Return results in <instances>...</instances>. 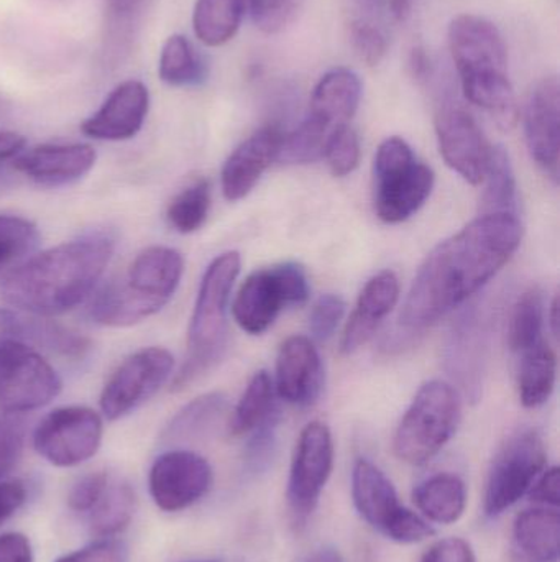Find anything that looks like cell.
<instances>
[{"label": "cell", "mask_w": 560, "mask_h": 562, "mask_svg": "<svg viewBox=\"0 0 560 562\" xmlns=\"http://www.w3.org/2000/svg\"><path fill=\"white\" fill-rule=\"evenodd\" d=\"M525 134L533 160L558 183L560 86L556 76L541 79L529 94L525 109Z\"/></svg>", "instance_id": "obj_16"}, {"label": "cell", "mask_w": 560, "mask_h": 562, "mask_svg": "<svg viewBox=\"0 0 560 562\" xmlns=\"http://www.w3.org/2000/svg\"><path fill=\"white\" fill-rule=\"evenodd\" d=\"M5 340L26 344L66 359H82L91 349L88 337L46 319V316L0 307V342Z\"/></svg>", "instance_id": "obj_21"}, {"label": "cell", "mask_w": 560, "mask_h": 562, "mask_svg": "<svg viewBox=\"0 0 560 562\" xmlns=\"http://www.w3.org/2000/svg\"><path fill=\"white\" fill-rule=\"evenodd\" d=\"M140 2L141 0H107V7L117 15H130Z\"/></svg>", "instance_id": "obj_55"}, {"label": "cell", "mask_w": 560, "mask_h": 562, "mask_svg": "<svg viewBox=\"0 0 560 562\" xmlns=\"http://www.w3.org/2000/svg\"><path fill=\"white\" fill-rule=\"evenodd\" d=\"M334 177H347L361 164V140L351 125L335 128L324 148V157Z\"/></svg>", "instance_id": "obj_39"}, {"label": "cell", "mask_w": 560, "mask_h": 562, "mask_svg": "<svg viewBox=\"0 0 560 562\" xmlns=\"http://www.w3.org/2000/svg\"><path fill=\"white\" fill-rule=\"evenodd\" d=\"M158 76L173 88H194L206 81L207 66L190 38L176 33L161 46Z\"/></svg>", "instance_id": "obj_31"}, {"label": "cell", "mask_w": 560, "mask_h": 562, "mask_svg": "<svg viewBox=\"0 0 560 562\" xmlns=\"http://www.w3.org/2000/svg\"><path fill=\"white\" fill-rule=\"evenodd\" d=\"M305 562H345V560L335 548L324 547L315 551Z\"/></svg>", "instance_id": "obj_54"}, {"label": "cell", "mask_w": 560, "mask_h": 562, "mask_svg": "<svg viewBox=\"0 0 560 562\" xmlns=\"http://www.w3.org/2000/svg\"><path fill=\"white\" fill-rule=\"evenodd\" d=\"M436 135L447 167L473 187L483 184L492 160L493 145L476 119L466 109L444 105L436 115Z\"/></svg>", "instance_id": "obj_15"}, {"label": "cell", "mask_w": 560, "mask_h": 562, "mask_svg": "<svg viewBox=\"0 0 560 562\" xmlns=\"http://www.w3.org/2000/svg\"><path fill=\"white\" fill-rule=\"evenodd\" d=\"M361 99L362 81L357 72L347 68L331 69L316 85L308 115L334 132L348 125Z\"/></svg>", "instance_id": "obj_24"}, {"label": "cell", "mask_w": 560, "mask_h": 562, "mask_svg": "<svg viewBox=\"0 0 560 562\" xmlns=\"http://www.w3.org/2000/svg\"><path fill=\"white\" fill-rule=\"evenodd\" d=\"M210 210V183L194 181L173 198L167 211L168 223L181 234H193L206 223Z\"/></svg>", "instance_id": "obj_36"}, {"label": "cell", "mask_w": 560, "mask_h": 562, "mask_svg": "<svg viewBox=\"0 0 560 562\" xmlns=\"http://www.w3.org/2000/svg\"><path fill=\"white\" fill-rule=\"evenodd\" d=\"M345 314V301L339 294H322L309 314V330L316 340L334 336Z\"/></svg>", "instance_id": "obj_43"}, {"label": "cell", "mask_w": 560, "mask_h": 562, "mask_svg": "<svg viewBox=\"0 0 560 562\" xmlns=\"http://www.w3.org/2000/svg\"><path fill=\"white\" fill-rule=\"evenodd\" d=\"M410 69L414 78L427 79L431 75V59L423 48H414L410 56Z\"/></svg>", "instance_id": "obj_53"}, {"label": "cell", "mask_w": 560, "mask_h": 562, "mask_svg": "<svg viewBox=\"0 0 560 562\" xmlns=\"http://www.w3.org/2000/svg\"><path fill=\"white\" fill-rule=\"evenodd\" d=\"M545 329V297L539 288L533 286L519 296L513 307L508 327L510 349L522 356L542 342Z\"/></svg>", "instance_id": "obj_34"}, {"label": "cell", "mask_w": 560, "mask_h": 562, "mask_svg": "<svg viewBox=\"0 0 560 562\" xmlns=\"http://www.w3.org/2000/svg\"><path fill=\"white\" fill-rule=\"evenodd\" d=\"M278 422L279 415L276 413L268 422L253 429L252 438H250L245 451V469L249 474L260 475L272 464L276 452Z\"/></svg>", "instance_id": "obj_40"}, {"label": "cell", "mask_w": 560, "mask_h": 562, "mask_svg": "<svg viewBox=\"0 0 560 562\" xmlns=\"http://www.w3.org/2000/svg\"><path fill=\"white\" fill-rule=\"evenodd\" d=\"M285 132L278 125L260 128L243 140L224 164L220 183L227 201L243 200L256 187L270 165L278 160Z\"/></svg>", "instance_id": "obj_18"}, {"label": "cell", "mask_w": 560, "mask_h": 562, "mask_svg": "<svg viewBox=\"0 0 560 562\" xmlns=\"http://www.w3.org/2000/svg\"><path fill=\"white\" fill-rule=\"evenodd\" d=\"M309 297V281L298 263H279L247 277L232 304L237 324L249 334H262L286 306Z\"/></svg>", "instance_id": "obj_7"}, {"label": "cell", "mask_w": 560, "mask_h": 562, "mask_svg": "<svg viewBox=\"0 0 560 562\" xmlns=\"http://www.w3.org/2000/svg\"><path fill=\"white\" fill-rule=\"evenodd\" d=\"M418 510L430 521L456 524L467 507L466 482L456 474H436L421 482L413 492Z\"/></svg>", "instance_id": "obj_26"}, {"label": "cell", "mask_w": 560, "mask_h": 562, "mask_svg": "<svg viewBox=\"0 0 560 562\" xmlns=\"http://www.w3.org/2000/svg\"><path fill=\"white\" fill-rule=\"evenodd\" d=\"M516 562H558L560 515L558 508L538 507L522 512L513 525Z\"/></svg>", "instance_id": "obj_25"}, {"label": "cell", "mask_w": 560, "mask_h": 562, "mask_svg": "<svg viewBox=\"0 0 560 562\" xmlns=\"http://www.w3.org/2000/svg\"><path fill=\"white\" fill-rule=\"evenodd\" d=\"M282 400L289 405L309 406L321 395L324 370L311 339L293 336L279 347L276 380L273 382Z\"/></svg>", "instance_id": "obj_20"}, {"label": "cell", "mask_w": 560, "mask_h": 562, "mask_svg": "<svg viewBox=\"0 0 560 562\" xmlns=\"http://www.w3.org/2000/svg\"><path fill=\"white\" fill-rule=\"evenodd\" d=\"M26 426L20 415L0 416V481L15 468L25 446Z\"/></svg>", "instance_id": "obj_42"}, {"label": "cell", "mask_w": 560, "mask_h": 562, "mask_svg": "<svg viewBox=\"0 0 560 562\" xmlns=\"http://www.w3.org/2000/svg\"><path fill=\"white\" fill-rule=\"evenodd\" d=\"M26 140L16 132L0 131V164L19 157L25 150Z\"/></svg>", "instance_id": "obj_52"}, {"label": "cell", "mask_w": 560, "mask_h": 562, "mask_svg": "<svg viewBox=\"0 0 560 562\" xmlns=\"http://www.w3.org/2000/svg\"><path fill=\"white\" fill-rule=\"evenodd\" d=\"M61 389V376L39 350L15 340L0 342L2 412L22 415L43 408L59 395Z\"/></svg>", "instance_id": "obj_9"}, {"label": "cell", "mask_w": 560, "mask_h": 562, "mask_svg": "<svg viewBox=\"0 0 560 562\" xmlns=\"http://www.w3.org/2000/svg\"><path fill=\"white\" fill-rule=\"evenodd\" d=\"M213 477L206 458L187 449H170L151 464L148 488L160 510L176 514L197 504L210 491Z\"/></svg>", "instance_id": "obj_13"}, {"label": "cell", "mask_w": 560, "mask_h": 562, "mask_svg": "<svg viewBox=\"0 0 560 562\" xmlns=\"http://www.w3.org/2000/svg\"><path fill=\"white\" fill-rule=\"evenodd\" d=\"M459 393L449 383H424L395 432L393 451L411 465L427 464L456 435L460 422Z\"/></svg>", "instance_id": "obj_5"}, {"label": "cell", "mask_w": 560, "mask_h": 562, "mask_svg": "<svg viewBox=\"0 0 560 562\" xmlns=\"http://www.w3.org/2000/svg\"><path fill=\"white\" fill-rule=\"evenodd\" d=\"M515 214L496 213L467 224L424 260L400 313L407 330H424L479 293L522 246Z\"/></svg>", "instance_id": "obj_1"}, {"label": "cell", "mask_w": 560, "mask_h": 562, "mask_svg": "<svg viewBox=\"0 0 560 562\" xmlns=\"http://www.w3.org/2000/svg\"><path fill=\"white\" fill-rule=\"evenodd\" d=\"M150 111V91L137 79H128L112 89L101 108L85 119L81 132L94 140L124 142L144 127Z\"/></svg>", "instance_id": "obj_17"}, {"label": "cell", "mask_w": 560, "mask_h": 562, "mask_svg": "<svg viewBox=\"0 0 560 562\" xmlns=\"http://www.w3.org/2000/svg\"><path fill=\"white\" fill-rule=\"evenodd\" d=\"M485 329L480 324L477 311H470L460 317L454 327L453 340L449 346V360L453 372L464 380L466 389H479V376L482 372L483 346H485ZM454 373V375H456Z\"/></svg>", "instance_id": "obj_30"}, {"label": "cell", "mask_w": 560, "mask_h": 562, "mask_svg": "<svg viewBox=\"0 0 560 562\" xmlns=\"http://www.w3.org/2000/svg\"><path fill=\"white\" fill-rule=\"evenodd\" d=\"M137 508V495L127 482L108 484L98 504L91 510L92 535L112 538L122 533L130 525Z\"/></svg>", "instance_id": "obj_33"}, {"label": "cell", "mask_w": 560, "mask_h": 562, "mask_svg": "<svg viewBox=\"0 0 560 562\" xmlns=\"http://www.w3.org/2000/svg\"><path fill=\"white\" fill-rule=\"evenodd\" d=\"M558 311H559V301L558 297H555L551 303V314H549V321H551V329L552 334H555L556 337H558V326H559V317H558Z\"/></svg>", "instance_id": "obj_58"}, {"label": "cell", "mask_w": 560, "mask_h": 562, "mask_svg": "<svg viewBox=\"0 0 560 562\" xmlns=\"http://www.w3.org/2000/svg\"><path fill=\"white\" fill-rule=\"evenodd\" d=\"M518 357L519 402L526 408H538L549 402L555 392L558 357L545 340Z\"/></svg>", "instance_id": "obj_28"}, {"label": "cell", "mask_w": 560, "mask_h": 562, "mask_svg": "<svg viewBox=\"0 0 560 562\" xmlns=\"http://www.w3.org/2000/svg\"><path fill=\"white\" fill-rule=\"evenodd\" d=\"M529 498L545 507L558 508L560 504V471L551 468L539 475L538 481L529 491Z\"/></svg>", "instance_id": "obj_49"}, {"label": "cell", "mask_w": 560, "mask_h": 562, "mask_svg": "<svg viewBox=\"0 0 560 562\" xmlns=\"http://www.w3.org/2000/svg\"><path fill=\"white\" fill-rule=\"evenodd\" d=\"M247 0H196L193 29L197 40L206 46H222L239 32Z\"/></svg>", "instance_id": "obj_29"}, {"label": "cell", "mask_w": 560, "mask_h": 562, "mask_svg": "<svg viewBox=\"0 0 560 562\" xmlns=\"http://www.w3.org/2000/svg\"><path fill=\"white\" fill-rule=\"evenodd\" d=\"M332 468L334 441L331 429L321 422L309 423L296 442L286 488V502L295 527H305L315 514Z\"/></svg>", "instance_id": "obj_11"}, {"label": "cell", "mask_w": 560, "mask_h": 562, "mask_svg": "<svg viewBox=\"0 0 560 562\" xmlns=\"http://www.w3.org/2000/svg\"><path fill=\"white\" fill-rule=\"evenodd\" d=\"M355 2L367 13H377L384 5V0H355Z\"/></svg>", "instance_id": "obj_57"}, {"label": "cell", "mask_w": 560, "mask_h": 562, "mask_svg": "<svg viewBox=\"0 0 560 562\" xmlns=\"http://www.w3.org/2000/svg\"><path fill=\"white\" fill-rule=\"evenodd\" d=\"M351 42L355 53L368 66L384 61L388 52V40L384 30L367 19L355 20L351 25Z\"/></svg>", "instance_id": "obj_41"}, {"label": "cell", "mask_w": 560, "mask_h": 562, "mask_svg": "<svg viewBox=\"0 0 560 562\" xmlns=\"http://www.w3.org/2000/svg\"><path fill=\"white\" fill-rule=\"evenodd\" d=\"M55 562H128V550L122 541L101 538L82 550L58 558Z\"/></svg>", "instance_id": "obj_47"}, {"label": "cell", "mask_w": 560, "mask_h": 562, "mask_svg": "<svg viewBox=\"0 0 560 562\" xmlns=\"http://www.w3.org/2000/svg\"><path fill=\"white\" fill-rule=\"evenodd\" d=\"M174 369V357L163 347H145L114 370L101 393L102 415L117 422L157 395Z\"/></svg>", "instance_id": "obj_12"}, {"label": "cell", "mask_w": 560, "mask_h": 562, "mask_svg": "<svg viewBox=\"0 0 560 562\" xmlns=\"http://www.w3.org/2000/svg\"><path fill=\"white\" fill-rule=\"evenodd\" d=\"M10 177H12V175L9 173V170H7L5 165L0 164V190H2V188H5L7 184H9Z\"/></svg>", "instance_id": "obj_59"}, {"label": "cell", "mask_w": 560, "mask_h": 562, "mask_svg": "<svg viewBox=\"0 0 560 562\" xmlns=\"http://www.w3.org/2000/svg\"><path fill=\"white\" fill-rule=\"evenodd\" d=\"M0 562H33L28 538L22 533L0 535Z\"/></svg>", "instance_id": "obj_51"}, {"label": "cell", "mask_w": 560, "mask_h": 562, "mask_svg": "<svg viewBox=\"0 0 560 562\" xmlns=\"http://www.w3.org/2000/svg\"><path fill=\"white\" fill-rule=\"evenodd\" d=\"M548 452L541 436L533 429L516 432L505 442L487 479L483 510L495 518L529 494L546 471Z\"/></svg>", "instance_id": "obj_8"}, {"label": "cell", "mask_w": 560, "mask_h": 562, "mask_svg": "<svg viewBox=\"0 0 560 562\" xmlns=\"http://www.w3.org/2000/svg\"><path fill=\"white\" fill-rule=\"evenodd\" d=\"M26 488L19 481H0V527L25 505Z\"/></svg>", "instance_id": "obj_50"}, {"label": "cell", "mask_w": 560, "mask_h": 562, "mask_svg": "<svg viewBox=\"0 0 560 562\" xmlns=\"http://www.w3.org/2000/svg\"><path fill=\"white\" fill-rule=\"evenodd\" d=\"M104 423L88 406H62L46 415L33 431V448L55 468H76L101 448Z\"/></svg>", "instance_id": "obj_10"}, {"label": "cell", "mask_w": 560, "mask_h": 562, "mask_svg": "<svg viewBox=\"0 0 560 562\" xmlns=\"http://www.w3.org/2000/svg\"><path fill=\"white\" fill-rule=\"evenodd\" d=\"M433 528H431V525L427 524L423 517L414 514V512L408 510V508H403V512L398 515L397 520L388 528L385 537H387L388 540L395 541V543L414 544L427 540V538L433 537Z\"/></svg>", "instance_id": "obj_46"}, {"label": "cell", "mask_w": 560, "mask_h": 562, "mask_svg": "<svg viewBox=\"0 0 560 562\" xmlns=\"http://www.w3.org/2000/svg\"><path fill=\"white\" fill-rule=\"evenodd\" d=\"M375 211L387 224L410 220L433 193L434 173L400 137L381 142L375 155Z\"/></svg>", "instance_id": "obj_6"}, {"label": "cell", "mask_w": 560, "mask_h": 562, "mask_svg": "<svg viewBox=\"0 0 560 562\" xmlns=\"http://www.w3.org/2000/svg\"><path fill=\"white\" fill-rule=\"evenodd\" d=\"M39 244V231L32 221L0 214V269L25 262Z\"/></svg>", "instance_id": "obj_38"}, {"label": "cell", "mask_w": 560, "mask_h": 562, "mask_svg": "<svg viewBox=\"0 0 560 562\" xmlns=\"http://www.w3.org/2000/svg\"><path fill=\"white\" fill-rule=\"evenodd\" d=\"M332 132L316 119L306 115L295 131L285 134L278 160L286 164L306 165L324 157L325 144Z\"/></svg>", "instance_id": "obj_37"}, {"label": "cell", "mask_w": 560, "mask_h": 562, "mask_svg": "<svg viewBox=\"0 0 560 562\" xmlns=\"http://www.w3.org/2000/svg\"><path fill=\"white\" fill-rule=\"evenodd\" d=\"M240 267V254L226 252L216 257L204 272L187 333V357L174 376V392H180L196 382L226 353L229 340L227 310Z\"/></svg>", "instance_id": "obj_4"}, {"label": "cell", "mask_w": 560, "mask_h": 562, "mask_svg": "<svg viewBox=\"0 0 560 562\" xmlns=\"http://www.w3.org/2000/svg\"><path fill=\"white\" fill-rule=\"evenodd\" d=\"M390 12L393 13L395 19L404 20L411 12L413 0H388Z\"/></svg>", "instance_id": "obj_56"}, {"label": "cell", "mask_w": 560, "mask_h": 562, "mask_svg": "<svg viewBox=\"0 0 560 562\" xmlns=\"http://www.w3.org/2000/svg\"><path fill=\"white\" fill-rule=\"evenodd\" d=\"M197 562H219V561H197Z\"/></svg>", "instance_id": "obj_60"}, {"label": "cell", "mask_w": 560, "mask_h": 562, "mask_svg": "<svg viewBox=\"0 0 560 562\" xmlns=\"http://www.w3.org/2000/svg\"><path fill=\"white\" fill-rule=\"evenodd\" d=\"M184 259L171 247H148L132 260L127 273L105 283L92 296L89 316L108 327H128L160 313L176 293Z\"/></svg>", "instance_id": "obj_3"}, {"label": "cell", "mask_w": 560, "mask_h": 562, "mask_svg": "<svg viewBox=\"0 0 560 562\" xmlns=\"http://www.w3.org/2000/svg\"><path fill=\"white\" fill-rule=\"evenodd\" d=\"M226 413L227 398L222 393L199 396L174 415L170 425L164 428L163 441L178 445L206 438L219 426Z\"/></svg>", "instance_id": "obj_27"}, {"label": "cell", "mask_w": 560, "mask_h": 562, "mask_svg": "<svg viewBox=\"0 0 560 562\" xmlns=\"http://www.w3.org/2000/svg\"><path fill=\"white\" fill-rule=\"evenodd\" d=\"M108 234H91L30 257L2 281L3 300L23 313L55 316L94 293L114 256Z\"/></svg>", "instance_id": "obj_2"}, {"label": "cell", "mask_w": 560, "mask_h": 562, "mask_svg": "<svg viewBox=\"0 0 560 562\" xmlns=\"http://www.w3.org/2000/svg\"><path fill=\"white\" fill-rule=\"evenodd\" d=\"M483 183H485V193L482 196V214H515V173H513L508 151L500 145L493 147L492 160Z\"/></svg>", "instance_id": "obj_35"}, {"label": "cell", "mask_w": 560, "mask_h": 562, "mask_svg": "<svg viewBox=\"0 0 560 562\" xmlns=\"http://www.w3.org/2000/svg\"><path fill=\"white\" fill-rule=\"evenodd\" d=\"M108 485L105 472H92L78 479L68 494V505L75 512H91Z\"/></svg>", "instance_id": "obj_45"}, {"label": "cell", "mask_w": 560, "mask_h": 562, "mask_svg": "<svg viewBox=\"0 0 560 562\" xmlns=\"http://www.w3.org/2000/svg\"><path fill=\"white\" fill-rule=\"evenodd\" d=\"M352 498L358 515L384 537L404 508L390 479L367 459L355 462Z\"/></svg>", "instance_id": "obj_23"}, {"label": "cell", "mask_w": 560, "mask_h": 562, "mask_svg": "<svg viewBox=\"0 0 560 562\" xmlns=\"http://www.w3.org/2000/svg\"><path fill=\"white\" fill-rule=\"evenodd\" d=\"M278 413L275 406V385L266 370H260L250 380L242 398L237 403L229 422L230 436L250 435Z\"/></svg>", "instance_id": "obj_32"}, {"label": "cell", "mask_w": 560, "mask_h": 562, "mask_svg": "<svg viewBox=\"0 0 560 562\" xmlns=\"http://www.w3.org/2000/svg\"><path fill=\"white\" fill-rule=\"evenodd\" d=\"M296 0H247V12L262 32L276 33L285 29L295 13Z\"/></svg>", "instance_id": "obj_44"}, {"label": "cell", "mask_w": 560, "mask_h": 562, "mask_svg": "<svg viewBox=\"0 0 560 562\" xmlns=\"http://www.w3.org/2000/svg\"><path fill=\"white\" fill-rule=\"evenodd\" d=\"M420 562H477L472 547L462 538H446L434 543Z\"/></svg>", "instance_id": "obj_48"}, {"label": "cell", "mask_w": 560, "mask_h": 562, "mask_svg": "<svg viewBox=\"0 0 560 562\" xmlns=\"http://www.w3.org/2000/svg\"><path fill=\"white\" fill-rule=\"evenodd\" d=\"M400 301V281L390 270L377 273L358 294L357 306L342 334L341 350L345 356L357 352L377 333L381 321Z\"/></svg>", "instance_id": "obj_22"}, {"label": "cell", "mask_w": 560, "mask_h": 562, "mask_svg": "<svg viewBox=\"0 0 560 562\" xmlns=\"http://www.w3.org/2000/svg\"><path fill=\"white\" fill-rule=\"evenodd\" d=\"M449 49L460 82L508 76V49L495 23L462 13L449 25Z\"/></svg>", "instance_id": "obj_14"}, {"label": "cell", "mask_w": 560, "mask_h": 562, "mask_svg": "<svg viewBox=\"0 0 560 562\" xmlns=\"http://www.w3.org/2000/svg\"><path fill=\"white\" fill-rule=\"evenodd\" d=\"M98 154L88 144H46L22 151L13 168L42 187L78 183L94 168Z\"/></svg>", "instance_id": "obj_19"}]
</instances>
